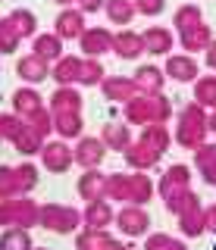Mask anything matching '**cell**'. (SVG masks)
I'll return each instance as SVG.
<instances>
[{
  "mask_svg": "<svg viewBox=\"0 0 216 250\" xmlns=\"http://www.w3.org/2000/svg\"><path fill=\"white\" fill-rule=\"evenodd\" d=\"M113 53H116L119 60H138L144 53V38L138 35L132 28H119L116 35H113Z\"/></svg>",
  "mask_w": 216,
  "mask_h": 250,
  "instance_id": "8",
  "label": "cell"
},
{
  "mask_svg": "<svg viewBox=\"0 0 216 250\" xmlns=\"http://www.w3.org/2000/svg\"><path fill=\"white\" fill-rule=\"evenodd\" d=\"M79 194L85 200H104L107 197V172L85 169V175L79 178Z\"/></svg>",
  "mask_w": 216,
  "mask_h": 250,
  "instance_id": "16",
  "label": "cell"
},
{
  "mask_svg": "<svg viewBox=\"0 0 216 250\" xmlns=\"http://www.w3.org/2000/svg\"><path fill=\"white\" fill-rule=\"evenodd\" d=\"M207 119H210V113H207V106H200L197 100H191V104H185L179 109V122H185V125H204L207 128Z\"/></svg>",
  "mask_w": 216,
  "mask_h": 250,
  "instance_id": "35",
  "label": "cell"
},
{
  "mask_svg": "<svg viewBox=\"0 0 216 250\" xmlns=\"http://www.w3.org/2000/svg\"><path fill=\"white\" fill-rule=\"evenodd\" d=\"M144 250H188V247H185L182 238H173V234H166V231H157V234H148Z\"/></svg>",
  "mask_w": 216,
  "mask_h": 250,
  "instance_id": "34",
  "label": "cell"
},
{
  "mask_svg": "<svg viewBox=\"0 0 216 250\" xmlns=\"http://www.w3.org/2000/svg\"><path fill=\"white\" fill-rule=\"evenodd\" d=\"M163 72H166V78H173V82L185 84V82H194V78H197L200 66H197L194 53H169Z\"/></svg>",
  "mask_w": 216,
  "mask_h": 250,
  "instance_id": "3",
  "label": "cell"
},
{
  "mask_svg": "<svg viewBox=\"0 0 216 250\" xmlns=\"http://www.w3.org/2000/svg\"><path fill=\"white\" fill-rule=\"evenodd\" d=\"M204 60H207V69H213V72H216V38L210 41V47L204 50Z\"/></svg>",
  "mask_w": 216,
  "mask_h": 250,
  "instance_id": "49",
  "label": "cell"
},
{
  "mask_svg": "<svg viewBox=\"0 0 216 250\" xmlns=\"http://www.w3.org/2000/svg\"><path fill=\"white\" fill-rule=\"evenodd\" d=\"M107 250H132L129 244H122V241H116V238H110V244H107Z\"/></svg>",
  "mask_w": 216,
  "mask_h": 250,
  "instance_id": "51",
  "label": "cell"
},
{
  "mask_svg": "<svg viewBox=\"0 0 216 250\" xmlns=\"http://www.w3.org/2000/svg\"><path fill=\"white\" fill-rule=\"evenodd\" d=\"M179 41H182L185 53H204L207 47H210V41H213V31H210L207 22H200V25H194V28L179 31Z\"/></svg>",
  "mask_w": 216,
  "mask_h": 250,
  "instance_id": "13",
  "label": "cell"
},
{
  "mask_svg": "<svg viewBox=\"0 0 216 250\" xmlns=\"http://www.w3.org/2000/svg\"><path fill=\"white\" fill-rule=\"evenodd\" d=\"M213 160H216V144H207L204 141V144L194 150V166L200 169V166H207V163H213Z\"/></svg>",
  "mask_w": 216,
  "mask_h": 250,
  "instance_id": "40",
  "label": "cell"
},
{
  "mask_svg": "<svg viewBox=\"0 0 216 250\" xmlns=\"http://www.w3.org/2000/svg\"><path fill=\"white\" fill-rule=\"evenodd\" d=\"M179 231L185 238H200V234H207L204 207H194V209H188V213H182L179 216Z\"/></svg>",
  "mask_w": 216,
  "mask_h": 250,
  "instance_id": "22",
  "label": "cell"
},
{
  "mask_svg": "<svg viewBox=\"0 0 216 250\" xmlns=\"http://www.w3.org/2000/svg\"><path fill=\"white\" fill-rule=\"evenodd\" d=\"M16 106L25 109V113H35V109L41 106V97H38V94H32V91H19V94H16Z\"/></svg>",
  "mask_w": 216,
  "mask_h": 250,
  "instance_id": "39",
  "label": "cell"
},
{
  "mask_svg": "<svg viewBox=\"0 0 216 250\" xmlns=\"http://www.w3.org/2000/svg\"><path fill=\"white\" fill-rule=\"evenodd\" d=\"M100 141L107 144V150H126L129 144H132V128H129V122H107L104 128H100Z\"/></svg>",
  "mask_w": 216,
  "mask_h": 250,
  "instance_id": "14",
  "label": "cell"
},
{
  "mask_svg": "<svg viewBox=\"0 0 216 250\" xmlns=\"http://www.w3.org/2000/svg\"><path fill=\"white\" fill-rule=\"evenodd\" d=\"M53 125L63 138H82V113H57Z\"/></svg>",
  "mask_w": 216,
  "mask_h": 250,
  "instance_id": "33",
  "label": "cell"
},
{
  "mask_svg": "<svg viewBox=\"0 0 216 250\" xmlns=\"http://www.w3.org/2000/svg\"><path fill=\"white\" fill-rule=\"evenodd\" d=\"M0 247L3 250H28V238L22 231H13V234H6V238L0 241Z\"/></svg>",
  "mask_w": 216,
  "mask_h": 250,
  "instance_id": "41",
  "label": "cell"
},
{
  "mask_svg": "<svg viewBox=\"0 0 216 250\" xmlns=\"http://www.w3.org/2000/svg\"><path fill=\"white\" fill-rule=\"evenodd\" d=\"M107 78V69L104 62H100V57H88L82 60V72H79V82L85 84V88H94V84H100Z\"/></svg>",
  "mask_w": 216,
  "mask_h": 250,
  "instance_id": "29",
  "label": "cell"
},
{
  "mask_svg": "<svg viewBox=\"0 0 216 250\" xmlns=\"http://www.w3.org/2000/svg\"><path fill=\"white\" fill-rule=\"evenodd\" d=\"M191 166H185V163H173L163 175H160V185H157V191H160V197H166V194H175V191H182V188H191Z\"/></svg>",
  "mask_w": 216,
  "mask_h": 250,
  "instance_id": "10",
  "label": "cell"
},
{
  "mask_svg": "<svg viewBox=\"0 0 216 250\" xmlns=\"http://www.w3.org/2000/svg\"><path fill=\"white\" fill-rule=\"evenodd\" d=\"M44 163H47L53 172H66L75 163V156H72V150H69L66 144H47L44 147Z\"/></svg>",
  "mask_w": 216,
  "mask_h": 250,
  "instance_id": "24",
  "label": "cell"
},
{
  "mask_svg": "<svg viewBox=\"0 0 216 250\" xmlns=\"http://www.w3.org/2000/svg\"><path fill=\"white\" fill-rule=\"evenodd\" d=\"M107 200L110 203H129V175L126 172H110L107 175Z\"/></svg>",
  "mask_w": 216,
  "mask_h": 250,
  "instance_id": "27",
  "label": "cell"
},
{
  "mask_svg": "<svg viewBox=\"0 0 216 250\" xmlns=\"http://www.w3.org/2000/svg\"><path fill=\"white\" fill-rule=\"evenodd\" d=\"M85 57H104V53L113 50V31H107L104 25H94V28H85L82 38H79Z\"/></svg>",
  "mask_w": 216,
  "mask_h": 250,
  "instance_id": "6",
  "label": "cell"
},
{
  "mask_svg": "<svg viewBox=\"0 0 216 250\" xmlns=\"http://www.w3.org/2000/svg\"><path fill=\"white\" fill-rule=\"evenodd\" d=\"M194 100L200 106H216V75H197L194 78Z\"/></svg>",
  "mask_w": 216,
  "mask_h": 250,
  "instance_id": "28",
  "label": "cell"
},
{
  "mask_svg": "<svg viewBox=\"0 0 216 250\" xmlns=\"http://www.w3.org/2000/svg\"><path fill=\"white\" fill-rule=\"evenodd\" d=\"M19 147H22L25 153H32L35 147H38V138H35V131H32V135H19Z\"/></svg>",
  "mask_w": 216,
  "mask_h": 250,
  "instance_id": "48",
  "label": "cell"
},
{
  "mask_svg": "<svg viewBox=\"0 0 216 250\" xmlns=\"http://www.w3.org/2000/svg\"><path fill=\"white\" fill-rule=\"evenodd\" d=\"M41 222L47 225L50 231H75L79 229V222H82V216L75 213L72 207H44V213H41Z\"/></svg>",
  "mask_w": 216,
  "mask_h": 250,
  "instance_id": "5",
  "label": "cell"
},
{
  "mask_svg": "<svg viewBox=\"0 0 216 250\" xmlns=\"http://www.w3.org/2000/svg\"><path fill=\"white\" fill-rule=\"evenodd\" d=\"M166 10V0H135V13L141 16H160Z\"/></svg>",
  "mask_w": 216,
  "mask_h": 250,
  "instance_id": "38",
  "label": "cell"
},
{
  "mask_svg": "<svg viewBox=\"0 0 216 250\" xmlns=\"http://www.w3.org/2000/svg\"><path fill=\"white\" fill-rule=\"evenodd\" d=\"M141 38H144V53H151V57H169V50L175 44L173 31L163 25H148L141 31Z\"/></svg>",
  "mask_w": 216,
  "mask_h": 250,
  "instance_id": "7",
  "label": "cell"
},
{
  "mask_svg": "<svg viewBox=\"0 0 216 250\" xmlns=\"http://www.w3.org/2000/svg\"><path fill=\"white\" fill-rule=\"evenodd\" d=\"M79 72H82V60L79 57H63L57 62V69H53V78H57L60 84H72V82H79Z\"/></svg>",
  "mask_w": 216,
  "mask_h": 250,
  "instance_id": "32",
  "label": "cell"
},
{
  "mask_svg": "<svg viewBox=\"0 0 216 250\" xmlns=\"http://www.w3.org/2000/svg\"><path fill=\"white\" fill-rule=\"evenodd\" d=\"M32 131H38V135L50 131V116L41 113V109H35V116H32Z\"/></svg>",
  "mask_w": 216,
  "mask_h": 250,
  "instance_id": "44",
  "label": "cell"
},
{
  "mask_svg": "<svg viewBox=\"0 0 216 250\" xmlns=\"http://www.w3.org/2000/svg\"><path fill=\"white\" fill-rule=\"evenodd\" d=\"M175 116V109H173V100L166 97L163 91L160 94H151V122H160V125H166L169 119Z\"/></svg>",
  "mask_w": 216,
  "mask_h": 250,
  "instance_id": "31",
  "label": "cell"
},
{
  "mask_svg": "<svg viewBox=\"0 0 216 250\" xmlns=\"http://www.w3.org/2000/svg\"><path fill=\"white\" fill-rule=\"evenodd\" d=\"M10 25H16V31H19V35H28V31L35 28V19H32L28 13H16V16L10 19Z\"/></svg>",
  "mask_w": 216,
  "mask_h": 250,
  "instance_id": "42",
  "label": "cell"
},
{
  "mask_svg": "<svg viewBox=\"0 0 216 250\" xmlns=\"http://www.w3.org/2000/svg\"><path fill=\"white\" fill-rule=\"evenodd\" d=\"M135 91L138 94H160L166 84V72L160 66H153V62H144V66L135 69Z\"/></svg>",
  "mask_w": 216,
  "mask_h": 250,
  "instance_id": "9",
  "label": "cell"
},
{
  "mask_svg": "<svg viewBox=\"0 0 216 250\" xmlns=\"http://www.w3.org/2000/svg\"><path fill=\"white\" fill-rule=\"evenodd\" d=\"M173 141L179 147H185V150H197V147L207 141V128H204V125H185V122H179V125H175Z\"/></svg>",
  "mask_w": 216,
  "mask_h": 250,
  "instance_id": "19",
  "label": "cell"
},
{
  "mask_svg": "<svg viewBox=\"0 0 216 250\" xmlns=\"http://www.w3.org/2000/svg\"><path fill=\"white\" fill-rule=\"evenodd\" d=\"M141 141H148L153 150L166 153L169 144H173V131H169L166 125H160V122H151V125H144V128H141Z\"/></svg>",
  "mask_w": 216,
  "mask_h": 250,
  "instance_id": "23",
  "label": "cell"
},
{
  "mask_svg": "<svg viewBox=\"0 0 216 250\" xmlns=\"http://www.w3.org/2000/svg\"><path fill=\"white\" fill-rule=\"evenodd\" d=\"M104 13L110 25H129L135 19V0H104Z\"/></svg>",
  "mask_w": 216,
  "mask_h": 250,
  "instance_id": "20",
  "label": "cell"
},
{
  "mask_svg": "<svg viewBox=\"0 0 216 250\" xmlns=\"http://www.w3.org/2000/svg\"><path fill=\"white\" fill-rule=\"evenodd\" d=\"M57 3H75V0H57Z\"/></svg>",
  "mask_w": 216,
  "mask_h": 250,
  "instance_id": "53",
  "label": "cell"
},
{
  "mask_svg": "<svg viewBox=\"0 0 216 250\" xmlns=\"http://www.w3.org/2000/svg\"><path fill=\"white\" fill-rule=\"evenodd\" d=\"M160 200H163V207H166L173 216H182V213H188V209L200 207V197H197V191H191V188H182V191H175V194H166V197H160Z\"/></svg>",
  "mask_w": 216,
  "mask_h": 250,
  "instance_id": "18",
  "label": "cell"
},
{
  "mask_svg": "<svg viewBox=\"0 0 216 250\" xmlns=\"http://www.w3.org/2000/svg\"><path fill=\"white\" fill-rule=\"evenodd\" d=\"M200 22H204V10H200L197 3H182L179 10L173 13V25L179 28V31L194 28V25H200Z\"/></svg>",
  "mask_w": 216,
  "mask_h": 250,
  "instance_id": "26",
  "label": "cell"
},
{
  "mask_svg": "<svg viewBox=\"0 0 216 250\" xmlns=\"http://www.w3.org/2000/svg\"><path fill=\"white\" fill-rule=\"evenodd\" d=\"M122 119L129 125H138V128H144V125H151V94H132V97L122 104Z\"/></svg>",
  "mask_w": 216,
  "mask_h": 250,
  "instance_id": "11",
  "label": "cell"
},
{
  "mask_svg": "<svg viewBox=\"0 0 216 250\" xmlns=\"http://www.w3.org/2000/svg\"><path fill=\"white\" fill-rule=\"evenodd\" d=\"M160 150H153V147L148 144V141H132V144L126 147V150H122V160L129 163V169H135V172H148V169H153L160 163Z\"/></svg>",
  "mask_w": 216,
  "mask_h": 250,
  "instance_id": "2",
  "label": "cell"
},
{
  "mask_svg": "<svg viewBox=\"0 0 216 250\" xmlns=\"http://www.w3.org/2000/svg\"><path fill=\"white\" fill-rule=\"evenodd\" d=\"M35 50H38V57H41V60L60 57V50H63V44H60V35H44V38H38Z\"/></svg>",
  "mask_w": 216,
  "mask_h": 250,
  "instance_id": "36",
  "label": "cell"
},
{
  "mask_svg": "<svg viewBox=\"0 0 216 250\" xmlns=\"http://www.w3.org/2000/svg\"><path fill=\"white\" fill-rule=\"evenodd\" d=\"M153 194H157V185L151 182V175H144V172H135V175H129V203H138V207H144V203L153 200Z\"/></svg>",
  "mask_w": 216,
  "mask_h": 250,
  "instance_id": "17",
  "label": "cell"
},
{
  "mask_svg": "<svg viewBox=\"0 0 216 250\" xmlns=\"http://www.w3.org/2000/svg\"><path fill=\"white\" fill-rule=\"evenodd\" d=\"M19 175H22V185H25V188H28V185H35V169H28V166H25V169L19 172Z\"/></svg>",
  "mask_w": 216,
  "mask_h": 250,
  "instance_id": "50",
  "label": "cell"
},
{
  "mask_svg": "<svg viewBox=\"0 0 216 250\" xmlns=\"http://www.w3.org/2000/svg\"><path fill=\"white\" fill-rule=\"evenodd\" d=\"M200 178H204L210 188H216V160L207 163V166H200Z\"/></svg>",
  "mask_w": 216,
  "mask_h": 250,
  "instance_id": "45",
  "label": "cell"
},
{
  "mask_svg": "<svg viewBox=\"0 0 216 250\" xmlns=\"http://www.w3.org/2000/svg\"><path fill=\"white\" fill-rule=\"evenodd\" d=\"M53 113H82V94L63 84L53 94Z\"/></svg>",
  "mask_w": 216,
  "mask_h": 250,
  "instance_id": "25",
  "label": "cell"
},
{
  "mask_svg": "<svg viewBox=\"0 0 216 250\" xmlns=\"http://www.w3.org/2000/svg\"><path fill=\"white\" fill-rule=\"evenodd\" d=\"M75 3H79L82 13H97V10H104V0H75Z\"/></svg>",
  "mask_w": 216,
  "mask_h": 250,
  "instance_id": "46",
  "label": "cell"
},
{
  "mask_svg": "<svg viewBox=\"0 0 216 250\" xmlns=\"http://www.w3.org/2000/svg\"><path fill=\"white\" fill-rule=\"evenodd\" d=\"M72 156H75V163H79L82 169H97L100 163L107 160V144L100 138H79Z\"/></svg>",
  "mask_w": 216,
  "mask_h": 250,
  "instance_id": "4",
  "label": "cell"
},
{
  "mask_svg": "<svg viewBox=\"0 0 216 250\" xmlns=\"http://www.w3.org/2000/svg\"><path fill=\"white\" fill-rule=\"evenodd\" d=\"M113 222H116V229L126 234V238H144V234L151 231V216H148V209L138 207V203H126Z\"/></svg>",
  "mask_w": 216,
  "mask_h": 250,
  "instance_id": "1",
  "label": "cell"
},
{
  "mask_svg": "<svg viewBox=\"0 0 216 250\" xmlns=\"http://www.w3.org/2000/svg\"><path fill=\"white\" fill-rule=\"evenodd\" d=\"M19 72L22 78H28V82H41L44 75H47V69H44V60L41 57H32V60H22V66H19Z\"/></svg>",
  "mask_w": 216,
  "mask_h": 250,
  "instance_id": "37",
  "label": "cell"
},
{
  "mask_svg": "<svg viewBox=\"0 0 216 250\" xmlns=\"http://www.w3.org/2000/svg\"><path fill=\"white\" fill-rule=\"evenodd\" d=\"M100 91H104V97L113 100V104H126L135 94V82L129 75H107L104 82H100Z\"/></svg>",
  "mask_w": 216,
  "mask_h": 250,
  "instance_id": "15",
  "label": "cell"
},
{
  "mask_svg": "<svg viewBox=\"0 0 216 250\" xmlns=\"http://www.w3.org/2000/svg\"><path fill=\"white\" fill-rule=\"evenodd\" d=\"M207 131H216V106L210 109V119H207Z\"/></svg>",
  "mask_w": 216,
  "mask_h": 250,
  "instance_id": "52",
  "label": "cell"
},
{
  "mask_svg": "<svg viewBox=\"0 0 216 250\" xmlns=\"http://www.w3.org/2000/svg\"><path fill=\"white\" fill-rule=\"evenodd\" d=\"M204 219H207V231H213V234H216V203L204 207Z\"/></svg>",
  "mask_w": 216,
  "mask_h": 250,
  "instance_id": "47",
  "label": "cell"
},
{
  "mask_svg": "<svg viewBox=\"0 0 216 250\" xmlns=\"http://www.w3.org/2000/svg\"><path fill=\"white\" fill-rule=\"evenodd\" d=\"M85 31V13L82 10H66L57 16V35L60 38H82Z\"/></svg>",
  "mask_w": 216,
  "mask_h": 250,
  "instance_id": "21",
  "label": "cell"
},
{
  "mask_svg": "<svg viewBox=\"0 0 216 250\" xmlns=\"http://www.w3.org/2000/svg\"><path fill=\"white\" fill-rule=\"evenodd\" d=\"M0 47H3V50L16 47V31L10 28V22H0Z\"/></svg>",
  "mask_w": 216,
  "mask_h": 250,
  "instance_id": "43",
  "label": "cell"
},
{
  "mask_svg": "<svg viewBox=\"0 0 216 250\" xmlns=\"http://www.w3.org/2000/svg\"><path fill=\"white\" fill-rule=\"evenodd\" d=\"M116 213H113V203L110 200H88L85 207V229H110Z\"/></svg>",
  "mask_w": 216,
  "mask_h": 250,
  "instance_id": "12",
  "label": "cell"
},
{
  "mask_svg": "<svg viewBox=\"0 0 216 250\" xmlns=\"http://www.w3.org/2000/svg\"><path fill=\"white\" fill-rule=\"evenodd\" d=\"M113 234H107V229H85L79 238H75V247L79 250H107Z\"/></svg>",
  "mask_w": 216,
  "mask_h": 250,
  "instance_id": "30",
  "label": "cell"
}]
</instances>
